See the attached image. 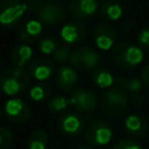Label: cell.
I'll return each instance as SVG.
<instances>
[{"label": "cell", "mask_w": 149, "mask_h": 149, "mask_svg": "<svg viewBox=\"0 0 149 149\" xmlns=\"http://www.w3.org/2000/svg\"><path fill=\"white\" fill-rule=\"evenodd\" d=\"M43 31V24L40 20H28L23 22L19 28V38L22 41V43L30 44L33 42H36L40 40Z\"/></svg>", "instance_id": "16"}, {"label": "cell", "mask_w": 149, "mask_h": 149, "mask_svg": "<svg viewBox=\"0 0 149 149\" xmlns=\"http://www.w3.org/2000/svg\"><path fill=\"white\" fill-rule=\"evenodd\" d=\"M50 94H51V87L49 84L44 81H40L29 88V97L33 101L36 102H42L47 100L48 98H50Z\"/></svg>", "instance_id": "22"}, {"label": "cell", "mask_w": 149, "mask_h": 149, "mask_svg": "<svg viewBox=\"0 0 149 149\" xmlns=\"http://www.w3.org/2000/svg\"><path fill=\"white\" fill-rule=\"evenodd\" d=\"M93 41L99 50L107 51L116 45L118 33L109 23H99L93 30Z\"/></svg>", "instance_id": "10"}, {"label": "cell", "mask_w": 149, "mask_h": 149, "mask_svg": "<svg viewBox=\"0 0 149 149\" xmlns=\"http://www.w3.org/2000/svg\"><path fill=\"white\" fill-rule=\"evenodd\" d=\"M113 129L106 120H95L85 129V140L92 147H104L111 142Z\"/></svg>", "instance_id": "5"}, {"label": "cell", "mask_w": 149, "mask_h": 149, "mask_svg": "<svg viewBox=\"0 0 149 149\" xmlns=\"http://www.w3.org/2000/svg\"><path fill=\"white\" fill-rule=\"evenodd\" d=\"M13 142V133L9 128L0 126V149L8 148Z\"/></svg>", "instance_id": "26"}, {"label": "cell", "mask_w": 149, "mask_h": 149, "mask_svg": "<svg viewBox=\"0 0 149 149\" xmlns=\"http://www.w3.org/2000/svg\"><path fill=\"white\" fill-rule=\"evenodd\" d=\"M23 6L26 8V12L28 13H37L42 5H43V1L42 0H23Z\"/></svg>", "instance_id": "29"}, {"label": "cell", "mask_w": 149, "mask_h": 149, "mask_svg": "<svg viewBox=\"0 0 149 149\" xmlns=\"http://www.w3.org/2000/svg\"><path fill=\"white\" fill-rule=\"evenodd\" d=\"M100 14L105 20L113 22L121 19L123 14V8L121 3L116 0H105L100 6Z\"/></svg>", "instance_id": "19"}, {"label": "cell", "mask_w": 149, "mask_h": 149, "mask_svg": "<svg viewBox=\"0 0 149 149\" xmlns=\"http://www.w3.org/2000/svg\"><path fill=\"white\" fill-rule=\"evenodd\" d=\"M86 34L85 26L78 20H71L61 27L59 35L62 41L68 45H73L83 41Z\"/></svg>", "instance_id": "13"}, {"label": "cell", "mask_w": 149, "mask_h": 149, "mask_svg": "<svg viewBox=\"0 0 149 149\" xmlns=\"http://www.w3.org/2000/svg\"><path fill=\"white\" fill-rule=\"evenodd\" d=\"M92 81L99 88H109L114 84L115 78L113 73L109 71V69L97 68L92 72Z\"/></svg>", "instance_id": "20"}, {"label": "cell", "mask_w": 149, "mask_h": 149, "mask_svg": "<svg viewBox=\"0 0 149 149\" xmlns=\"http://www.w3.org/2000/svg\"><path fill=\"white\" fill-rule=\"evenodd\" d=\"M112 59L114 64L122 70H130L142 63L144 51L130 42H120L113 48Z\"/></svg>", "instance_id": "1"}, {"label": "cell", "mask_w": 149, "mask_h": 149, "mask_svg": "<svg viewBox=\"0 0 149 149\" xmlns=\"http://www.w3.org/2000/svg\"><path fill=\"white\" fill-rule=\"evenodd\" d=\"M77 149H93V147L90 146V144H81V146H79Z\"/></svg>", "instance_id": "33"}, {"label": "cell", "mask_w": 149, "mask_h": 149, "mask_svg": "<svg viewBox=\"0 0 149 149\" xmlns=\"http://www.w3.org/2000/svg\"><path fill=\"white\" fill-rule=\"evenodd\" d=\"M137 45L143 51H149V28H142L137 33Z\"/></svg>", "instance_id": "28"}, {"label": "cell", "mask_w": 149, "mask_h": 149, "mask_svg": "<svg viewBox=\"0 0 149 149\" xmlns=\"http://www.w3.org/2000/svg\"><path fill=\"white\" fill-rule=\"evenodd\" d=\"M141 80L143 83V85L149 88V64L146 65L143 69H142V72H141Z\"/></svg>", "instance_id": "32"}, {"label": "cell", "mask_w": 149, "mask_h": 149, "mask_svg": "<svg viewBox=\"0 0 149 149\" xmlns=\"http://www.w3.org/2000/svg\"><path fill=\"white\" fill-rule=\"evenodd\" d=\"M70 106L78 113H90L94 111L98 106L97 94L85 87L76 88L71 92L69 98Z\"/></svg>", "instance_id": "6"}, {"label": "cell", "mask_w": 149, "mask_h": 149, "mask_svg": "<svg viewBox=\"0 0 149 149\" xmlns=\"http://www.w3.org/2000/svg\"><path fill=\"white\" fill-rule=\"evenodd\" d=\"M37 16L42 24H45L48 27H55L65 20L66 10L57 1H45L43 2L41 9L37 12Z\"/></svg>", "instance_id": "7"}, {"label": "cell", "mask_w": 149, "mask_h": 149, "mask_svg": "<svg viewBox=\"0 0 149 149\" xmlns=\"http://www.w3.org/2000/svg\"><path fill=\"white\" fill-rule=\"evenodd\" d=\"M143 83L141 80V78H137V77H133L129 79V83H128V91L132 92V93H139L141 92L142 87H143Z\"/></svg>", "instance_id": "30"}, {"label": "cell", "mask_w": 149, "mask_h": 149, "mask_svg": "<svg viewBox=\"0 0 149 149\" xmlns=\"http://www.w3.org/2000/svg\"><path fill=\"white\" fill-rule=\"evenodd\" d=\"M69 106H70V100H69V98H66L64 95L57 94V95L50 97L48 99V109L55 114L66 111Z\"/></svg>", "instance_id": "24"}, {"label": "cell", "mask_w": 149, "mask_h": 149, "mask_svg": "<svg viewBox=\"0 0 149 149\" xmlns=\"http://www.w3.org/2000/svg\"><path fill=\"white\" fill-rule=\"evenodd\" d=\"M128 83H129L128 78H126V77H118L115 79V81H114V87L126 92V90H128Z\"/></svg>", "instance_id": "31"}, {"label": "cell", "mask_w": 149, "mask_h": 149, "mask_svg": "<svg viewBox=\"0 0 149 149\" xmlns=\"http://www.w3.org/2000/svg\"><path fill=\"white\" fill-rule=\"evenodd\" d=\"M54 1H57V2H61V1H65V0H54Z\"/></svg>", "instance_id": "35"}, {"label": "cell", "mask_w": 149, "mask_h": 149, "mask_svg": "<svg viewBox=\"0 0 149 149\" xmlns=\"http://www.w3.org/2000/svg\"><path fill=\"white\" fill-rule=\"evenodd\" d=\"M112 149H143L139 142L132 139H123L113 144Z\"/></svg>", "instance_id": "27"}, {"label": "cell", "mask_w": 149, "mask_h": 149, "mask_svg": "<svg viewBox=\"0 0 149 149\" xmlns=\"http://www.w3.org/2000/svg\"><path fill=\"white\" fill-rule=\"evenodd\" d=\"M30 83V74L23 68H9L0 74V90L9 97L26 91Z\"/></svg>", "instance_id": "2"}, {"label": "cell", "mask_w": 149, "mask_h": 149, "mask_svg": "<svg viewBox=\"0 0 149 149\" xmlns=\"http://www.w3.org/2000/svg\"><path fill=\"white\" fill-rule=\"evenodd\" d=\"M71 54H72V50H71L70 45H68V44L59 45V48L54 52L52 59H54L55 62H57V63L64 64V63H66V62H70Z\"/></svg>", "instance_id": "25"}, {"label": "cell", "mask_w": 149, "mask_h": 149, "mask_svg": "<svg viewBox=\"0 0 149 149\" xmlns=\"http://www.w3.org/2000/svg\"><path fill=\"white\" fill-rule=\"evenodd\" d=\"M123 125H125V130L129 135L135 137L146 135L149 129V122L147 118L139 113H133L126 116Z\"/></svg>", "instance_id": "17"}, {"label": "cell", "mask_w": 149, "mask_h": 149, "mask_svg": "<svg viewBox=\"0 0 149 149\" xmlns=\"http://www.w3.org/2000/svg\"><path fill=\"white\" fill-rule=\"evenodd\" d=\"M101 62L100 54L90 45H79L74 50H72L70 64L77 71L88 72L94 71L99 68Z\"/></svg>", "instance_id": "3"}, {"label": "cell", "mask_w": 149, "mask_h": 149, "mask_svg": "<svg viewBox=\"0 0 149 149\" xmlns=\"http://www.w3.org/2000/svg\"><path fill=\"white\" fill-rule=\"evenodd\" d=\"M2 116H5V112H3V108H0V119Z\"/></svg>", "instance_id": "34"}, {"label": "cell", "mask_w": 149, "mask_h": 149, "mask_svg": "<svg viewBox=\"0 0 149 149\" xmlns=\"http://www.w3.org/2000/svg\"><path fill=\"white\" fill-rule=\"evenodd\" d=\"M58 126L63 134L68 136H77L85 129L86 122L80 113L68 112L61 116Z\"/></svg>", "instance_id": "11"}, {"label": "cell", "mask_w": 149, "mask_h": 149, "mask_svg": "<svg viewBox=\"0 0 149 149\" xmlns=\"http://www.w3.org/2000/svg\"><path fill=\"white\" fill-rule=\"evenodd\" d=\"M54 73V63L47 57H37L29 63V74L37 81L49 79Z\"/></svg>", "instance_id": "15"}, {"label": "cell", "mask_w": 149, "mask_h": 149, "mask_svg": "<svg viewBox=\"0 0 149 149\" xmlns=\"http://www.w3.org/2000/svg\"><path fill=\"white\" fill-rule=\"evenodd\" d=\"M33 59V49L29 44H16L10 51V61L16 68H24Z\"/></svg>", "instance_id": "18"}, {"label": "cell", "mask_w": 149, "mask_h": 149, "mask_svg": "<svg viewBox=\"0 0 149 149\" xmlns=\"http://www.w3.org/2000/svg\"><path fill=\"white\" fill-rule=\"evenodd\" d=\"M59 41L55 36H44L38 40V50L41 51L42 55L49 56L54 55V52L59 48Z\"/></svg>", "instance_id": "23"}, {"label": "cell", "mask_w": 149, "mask_h": 149, "mask_svg": "<svg viewBox=\"0 0 149 149\" xmlns=\"http://www.w3.org/2000/svg\"><path fill=\"white\" fill-rule=\"evenodd\" d=\"M98 0H70L69 12L78 21L87 20L98 12Z\"/></svg>", "instance_id": "14"}, {"label": "cell", "mask_w": 149, "mask_h": 149, "mask_svg": "<svg viewBox=\"0 0 149 149\" xmlns=\"http://www.w3.org/2000/svg\"><path fill=\"white\" fill-rule=\"evenodd\" d=\"M49 136L43 129H35L28 137V149H47Z\"/></svg>", "instance_id": "21"}, {"label": "cell", "mask_w": 149, "mask_h": 149, "mask_svg": "<svg viewBox=\"0 0 149 149\" xmlns=\"http://www.w3.org/2000/svg\"><path fill=\"white\" fill-rule=\"evenodd\" d=\"M3 112L7 120L13 123H23L30 116V107L20 98H10L3 105Z\"/></svg>", "instance_id": "9"}, {"label": "cell", "mask_w": 149, "mask_h": 149, "mask_svg": "<svg viewBox=\"0 0 149 149\" xmlns=\"http://www.w3.org/2000/svg\"><path fill=\"white\" fill-rule=\"evenodd\" d=\"M78 79V71L71 65H62L55 73L56 86L63 92H72L76 90Z\"/></svg>", "instance_id": "12"}, {"label": "cell", "mask_w": 149, "mask_h": 149, "mask_svg": "<svg viewBox=\"0 0 149 149\" xmlns=\"http://www.w3.org/2000/svg\"><path fill=\"white\" fill-rule=\"evenodd\" d=\"M26 13V8L19 0H1L0 1V24L12 27L19 22Z\"/></svg>", "instance_id": "8"}, {"label": "cell", "mask_w": 149, "mask_h": 149, "mask_svg": "<svg viewBox=\"0 0 149 149\" xmlns=\"http://www.w3.org/2000/svg\"><path fill=\"white\" fill-rule=\"evenodd\" d=\"M127 104H128V98L126 92L116 87L107 88L102 93L100 99L101 111L109 116L120 115L126 109Z\"/></svg>", "instance_id": "4"}]
</instances>
